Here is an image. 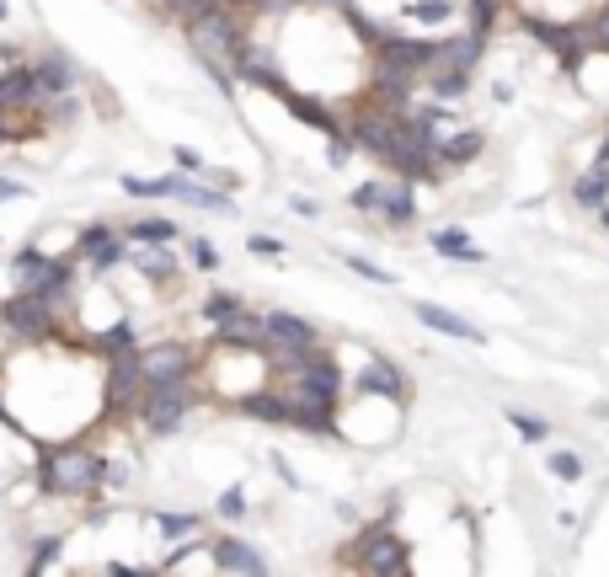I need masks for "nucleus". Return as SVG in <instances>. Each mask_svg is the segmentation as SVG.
<instances>
[{
  "label": "nucleus",
  "instance_id": "nucleus-1",
  "mask_svg": "<svg viewBox=\"0 0 609 577\" xmlns=\"http://www.w3.org/2000/svg\"><path fill=\"white\" fill-rule=\"evenodd\" d=\"M182 33H187V49L203 59V70H209L225 91H236V59H241L246 43H252L246 38V11L220 0V6L198 11L193 22H182Z\"/></svg>",
  "mask_w": 609,
  "mask_h": 577
},
{
  "label": "nucleus",
  "instance_id": "nucleus-2",
  "mask_svg": "<svg viewBox=\"0 0 609 577\" xmlns=\"http://www.w3.org/2000/svg\"><path fill=\"white\" fill-rule=\"evenodd\" d=\"M107 481V460L86 444H54L38 455V487L49 497H91Z\"/></svg>",
  "mask_w": 609,
  "mask_h": 577
},
{
  "label": "nucleus",
  "instance_id": "nucleus-3",
  "mask_svg": "<svg viewBox=\"0 0 609 577\" xmlns=\"http://www.w3.org/2000/svg\"><path fill=\"white\" fill-rule=\"evenodd\" d=\"M289 412H316V417H337V396H342V369L332 353H305V364L289 374Z\"/></svg>",
  "mask_w": 609,
  "mask_h": 577
},
{
  "label": "nucleus",
  "instance_id": "nucleus-4",
  "mask_svg": "<svg viewBox=\"0 0 609 577\" xmlns=\"http://www.w3.org/2000/svg\"><path fill=\"white\" fill-rule=\"evenodd\" d=\"M0 326H6L17 342H27V348H49V342L59 337V310L49 300H38L33 289H17L6 305H0Z\"/></svg>",
  "mask_w": 609,
  "mask_h": 577
},
{
  "label": "nucleus",
  "instance_id": "nucleus-5",
  "mask_svg": "<svg viewBox=\"0 0 609 577\" xmlns=\"http://www.w3.org/2000/svg\"><path fill=\"white\" fill-rule=\"evenodd\" d=\"M139 380L145 385H193L198 380V348L193 342H150L139 348Z\"/></svg>",
  "mask_w": 609,
  "mask_h": 577
},
{
  "label": "nucleus",
  "instance_id": "nucleus-6",
  "mask_svg": "<svg viewBox=\"0 0 609 577\" xmlns=\"http://www.w3.org/2000/svg\"><path fill=\"white\" fill-rule=\"evenodd\" d=\"M187 412H193V385H145L139 401H134V417L145 423V433H155V439L177 433Z\"/></svg>",
  "mask_w": 609,
  "mask_h": 577
},
{
  "label": "nucleus",
  "instance_id": "nucleus-7",
  "mask_svg": "<svg viewBox=\"0 0 609 577\" xmlns=\"http://www.w3.org/2000/svg\"><path fill=\"white\" fill-rule=\"evenodd\" d=\"M353 567H364L374 577H390V572H412V551H406L401 535H390V519L364 529V535L353 540Z\"/></svg>",
  "mask_w": 609,
  "mask_h": 577
},
{
  "label": "nucleus",
  "instance_id": "nucleus-8",
  "mask_svg": "<svg viewBox=\"0 0 609 577\" xmlns=\"http://www.w3.org/2000/svg\"><path fill=\"white\" fill-rule=\"evenodd\" d=\"M433 54H439V43L433 38H401V33H385L374 43V70H401V75H428L433 70Z\"/></svg>",
  "mask_w": 609,
  "mask_h": 577
},
{
  "label": "nucleus",
  "instance_id": "nucleus-9",
  "mask_svg": "<svg viewBox=\"0 0 609 577\" xmlns=\"http://www.w3.org/2000/svg\"><path fill=\"white\" fill-rule=\"evenodd\" d=\"M75 257L91 262L97 273H107V268H118V262H129V236L97 220V225H86L81 236H75Z\"/></svg>",
  "mask_w": 609,
  "mask_h": 577
},
{
  "label": "nucleus",
  "instance_id": "nucleus-10",
  "mask_svg": "<svg viewBox=\"0 0 609 577\" xmlns=\"http://www.w3.org/2000/svg\"><path fill=\"white\" fill-rule=\"evenodd\" d=\"M262 342H273V348H321V332L294 310H262Z\"/></svg>",
  "mask_w": 609,
  "mask_h": 577
},
{
  "label": "nucleus",
  "instance_id": "nucleus-11",
  "mask_svg": "<svg viewBox=\"0 0 609 577\" xmlns=\"http://www.w3.org/2000/svg\"><path fill=\"white\" fill-rule=\"evenodd\" d=\"M209 561L220 572H241V577H262V572H268V556H262L252 540H236V535L209 540Z\"/></svg>",
  "mask_w": 609,
  "mask_h": 577
},
{
  "label": "nucleus",
  "instance_id": "nucleus-12",
  "mask_svg": "<svg viewBox=\"0 0 609 577\" xmlns=\"http://www.w3.org/2000/svg\"><path fill=\"white\" fill-rule=\"evenodd\" d=\"M22 289H33L38 300H49L54 310L70 300V289H75V257H43V268L27 278Z\"/></svg>",
  "mask_w": 609,
  "mask_h": 577
},
{
  "label": "nucleus",
  "instance_id": "nucleus-13",
  "mask_svg": "<svg viewBox=\"0 0 609 577\" xmlns=\"http://www.w3.org/2000/svg\"><path fill=\"white\" fill-rule=\"evenodd\" d=\"M236 81L262 86V91H273V97H284V91H289L284 70H278V59H273V54H262V49H252V43H246L241 59H236Z\"/></svg>",
  "mask_w": 609,
  "mask_h": 577
},
{
  "label": "nucleus",
  "instance_id": "nucleus-14",
  "mask_svg": "<svg viewBox=\"0 0 609 577\" xmlns=\"http://www.w3.org/2000/svg\"><path fill=\"white\" fill-rule=\"evenodd\" d=\"M481 49H487V38H481V33H455V38H439L433 70H476V65H481ZM433 70H428V75H433Z\"/></svg>",
  "mask_w": 609,
  "mask_h": 577
},
{
  "label": "nucleus",
  "instance_id": "nucleus-15",
  "mask_svg": "<svg viewBox=\"0 0 609 577\" xmlns=\"http://www.w3.org/2000/svg\"><path fill=\"white\" fill-rule=\"evenodd\" d=\"M380 214L385 225H412L417 220V182L412 177H396V182H385L380 187Z\"/></svg>",
  "mask_w": 609,
  "mask_h": 577
},
{
  "label": "nucleus",
  "instance_id": "nucleus-16",
  "mask_svg": "<svg viewBox=\"0 0 609 577\" xmlns=\"http://www.w3.org/2000/svg\"><path fill=\"white\" fill-rule=\"evenodd\" d=\"M33 102H43V86H38L33 65L0 70V107H6V113H17V107H33Z\"/></svg>",
  "mask_w": 609,
  "mask_h": 577
},
{
  "label": "nucleus",
  "instance_id": "nucleus-17",
  "mask_svg": "<svg viewBox=\"0 0 609 577\" xmlns=\"http://www.w3.org/2000/svg\"><path fill=\"white\" fill-rule=\"evenodd\" d=\"M412 316L423 321V326H433V332H439V337L481 342V326H471L465 316H455V310H444V305H433V300H417V305H412Z\"/></svg>",
  "mask_w": 609,
  "mask_h": 577
},
{
  "label": "nucleus",
  "instance_id": "nucleus-18",
  "mask_svg": "<svg viewBox=\"0 0 609 577\" xmlns=\"http://www.w3.org/2000/svg\"><path fill=\"white\" fill-rule=\"evenodd\" d=\"M278 102H284V107H289V113L300 118V123H310V129H321L326 139H332L337 129H348V123H342V118H337V113H332V107H326V102H316V97H300V91H294V86H289V91H284V97H278Z\"/></svg>",
  "mask_w": 609,
  "mask_h": 577
},
{
  "label": "nucleus",
  "instance_id": "nucleus-19",
  "mask_svg": "<svg viewBox=\"0 0 609 577\" xmlns=\"http://www.w3.org/2000/svg\"><path fill=\"white\" fill-rule=\"evenodd\" d=\"M358 391H364V396H385V401H401V396H406V380H401L396 364L374 358V364L358 369Z\"/></svg>",
  "mask_w": 609,
  "mask_h": 577
},
{
  "label": "nucleus",
  "instance_id": "nucleus-20",
  "mask_svg": "<svg viewBox=\"0 0 609 577\" xmlns=\"http://www.w3.org/2000/svg\"><path fill=\"white\" fill-rule=\"evenodd\" d=\"M572 198H577L583 209H593V214L609 204V155H599V161H593L583 177L572 182Z\"/></svg>",
  "mask_w": 609,
  "mask_h": 577
},
{
  "label": "nucleus",
  "instance_id": "nucleus-21",
  "mask_svg": "<svg viewBox=\"0 0 609 577\" xmlns=\"http://www.w3.org/2000/svg\"><path fill=\"white\" fill-rule=\"evenodd\" d=\"M481 150H487V134H481V129H460V134H444L433 155H439V166H471Z\"/></svg>",
  "mask_w": 609,
  "mask_h": 577
},
{
  "label": "nucleus",
  "instance_id": "nucleus-22",
  "mask_svg": "<svg viewBox=\"0 0 609 577\" xmlns=\"http://www.w3.org/2000/svg\"><path fill=\"white\" fill-rule=\"evenodd\" d=\"M428 246L439 257H449V262H481V246L471 241V230H460V225H439L428 236Z\"/></svg>",
  "mask_w": 609,
  "mask_h": 577
},
{
  "label": "nucleus",
  "instance_id": "nucleus-23",
  "mask_svg": "<svg viewBox=\"0 0 609 577\" xmlns=\"http://www.w3.org/2000/svg\"><path fill=\"white\" fill-rule=\"evenodd\" d=\"M33 75H38L43 97H65V91L75 86V70H70V59H65V54H43V59H33Z\"/></svg>",
  "mask_w": 609,
  "mask_h": 577
},
{
  "label": "nucleus",
  "instance_id": "nucleus-24",
  "mask_svg": "<svg viewBox=\"0 0 609 577\" xmlns=\"http://www.w3.org/2000/svg\"><path fill=\"white\" fill-rule=\"evenodd\" d=\"M134 268L150 278V284H166V278H177V252L171 246H134Z\"/></svg>",
  "mask_w": 609,
  "mask_h": 577
},
{
  "label": "nucleus",
  "instance_id": "nucleus-25",
  "mask_svg": "<svg viewBox=\"0 0 609 577\" xmlns=\"http://www.w3.org/2000/svg\"><path fill=\"white\" fill-rule=\"evenodd\" d=\"M241 412H246V417H262V423H289V396H278V391H252V396H241Z\"/></svg>",
  "mask_w": 609,
  "mask_h": 577
},
{
  "label": "nucleus",
  "instance_id": "nucleus-26",
  "mask_svg": "<svg viewBox=\"0 0 609 577\" xmlns=\"http://www.w3.org/2000/svg\"><path fill=\"white\" fill-rule=\"evenodd\" d=\"M203 321H209V326H220V332H225V326H236V321H246V305L236 300V294L214 289L209 300H203Z\"/></svg>",
  "mask_w": 609,
  "mask_h": 577
},
{
  "label": "nucleus",
  "instance_id": "nucleus-27",
  "mask_svg": "<svg viewBox=\"0 0 609 577\" xmlns=\"http://www.w3.org/2000/svg\"><path fill=\"white\" fill-rule=\"evenodd\" d=\"M171 198H187V204H198V209H220V214H236V204L220 193V187H198V182H187L177 177V187H171Z\"/></svg>",
  "mask_w": 609,
  "mask_h": 577
},
{
  "label": "nucleus",
  "instance_id": "nucleus-28",
  "mask_svg": "<svg viewBox=\"0 0 609 577\" xmlns=\"http://www.w3.org/2000/svg\"><path fill=\"white\" fill-rule=\"evenodd\" d=\"M123 236H129L134 246H177V225H171V220H155V214H150V220H134Z\"/></svg>",
  "mask_w": 609,
  "mask_h": 577
},
{
  "label": "nucleus",
  "instance_id": "nucleus-29",
  "mask_svg": "<svg viewBox=\"0 0 609 577\" xmlns=\"http://www.w3.org/2000/svg\"><path fill=\"white\" fill-rule=\"evenodd\" d=\"M134 348V321H113V326H107V332H97V337H91V353H102V358H118V353H129Z\"/></svg>",
  "mask_w": 609,
  "mask_h": 577
},
{
  "label": "nucleus",
  "instance_id": "nucleus-30",
  "mask_svg": "<svg viewBox=\"0 0 609 577\" xmlns=\"http://www.w3.org/2000/svg\"><path fill=\"white\" fill-rule=\"evenodd\" d=\"M155 524H161V535H166L171 545H193V535L203 529V519H198V513H161Z\"/></svg>",
  "mask_w": 609,
  "mask_h": 577
},
{
  "label": "nucleus",
  "instance_id": "nucleus-31",
  "mask_svg": "<svg viewBox=\"0 0 609 577\" xmlns=\"http://www.w3.org/2000/svg\"><path fill=\"white\" fill-rule=\"evenodd\" d=\"M406 17L423 22V27H444L455 17V0H406Z\"/></svg>",
  "mask_w": 609,
  "mask_h": 577
},
{
  "label": "nucleus",
  "instance_id": "nucleus-32",
  "mask_svg": "<svg viewBox=\"0 0 609 577\" xmlns=\"http://www.w3.org/2000/svg\"><path fill=\"white\" fill-rule=\"evenodd\" d=\"M171 187H177V171H171V177H123V193L129 198H171Z\"/></svg>",
  "mask_w": 609,
  "mask_h": 577
},
{
  "label": "nucleus",
  "instance_id": "nucleus-33",
  "mask_svg": "<svg viewBox=\"0 0 609 577\" xmlns=\"http://www.w3.org/2000/svg\"><path fill=\"white\" fill-rule=\"evenodd\" d=\"M471 91V70H433V102H455Z\"/></svg>",
  "mask_w": 609,
  "mask_h": 577
},
{
  "label": "nucleus",
  "instance_id": "nucleus-34",
  "mask_svg": "<svg viewBox=\"0 0 609 577\" xmlns=\"http://www.w3.org/2000/svg\"><path fill=\"white\" fill-rule=\"evenodd\" d=\"M337 17H342V22H348V27H353V33H358V38H364V43H369V49H374V43H380V38H385V27H380V22H374V17H364V11H358V0H348V6H342V11H337Z\"/></svg>",
  "mask_w": 609,
  "mask_h": 577
},
{
  "label": "nucleus",
  "instance_id": "nucleus-35",
  "mask_svg": "<svg viewBox=\"0 0 609 577\" xmlns=\"http://www.w3.org/2000/svg\"><path fill=\"white\" fill-rule=\"evenodd\" d=\"M583 27H588L593 54H609V0H599V6H593V17H588Z\"/></svg>",
  "mask_w": 609,
  "mask_h": 577
},
{
  "label": "nucleus",
  "instance_id": "nucleus-36",
  "mask_svg": "<svg viewBox=\"0 0 609 577\" xmlns=\"http://www.w3.org/2000/svg\"><path fill=\"white\" fill-rule=\"evenodd\" d=\"M59 551H65V535H43V540L33 545V561H27V567H33V572H49L54 561H59Z\"/></svg>",
  "mask_w": 609,
  "mask_h": 577
},
{
  "label": "nucleus",
  "instance_id": "nucleus-37",
  "mask_svg": "<svg viewBox=\"0 0 609 577\" xmlns=\"http://www.w3.org/2000/svg\"><path fill=\"white\" fill-rule=\"evenodd\" d=\"M545 471H551L556 481H577V476H583V460L567 455V449H556V455H545Z\"/></svg>",
  "mask_w": 609,
  "mask_h": 577
},
{
  "label": "nucleus",
  "instance_id": "nucleus-38",
  "mask_svg": "<svg viewBox=\"0 0 609 577\" xmlns=\"http://www.w3.org/2000/svg\"><path fill=\"white\" fill-rule=\"evenodd\" d=\"M497 6H503V0H471V33H481V38L492 33V27H497Z\"/></svg>",
  "mask_w": 609,
  "mask_h": 577
},
{
  "label": "nucleus",
  "instance_id": "nucleus-39",
  "mask_svg": "<svg viewBox=\"0 0 609 577\" xmlns=\"http://www.w3.org/2000/svg\"><path fill=\"white\" fill-rule=\"evenodd\" d=\"M209 6H220V0H161V11L177 17V22H193L198 11H209Z\"/></svg>",
  "mask_w": 609,
  "mask_h": 577
},
{
  "label": "nucleus",
  "instance_id": "nucleus-40",
  "mask_svg": "<svg viewBox=\"0 0 609 577\" xmlns=\"http://www.w3.org/2000/svg\"><path fill=\"white\" fill-rule=\"evenodd\" d=\"M380 187H385V182H358L353 193H348V204H353L358 214H374V209H380Z\"/></svg>",
  "mask_w": 609,
  "mask_h": 577
},
{
  "label": "nucleus",
  "instance_id": "nucleus-41",
  "mask_svg": "<svg viewBox=\"0 0 609 577\" xmlns=\"http://www.w3.org/2000/svg\"><path fill=\"white\" fill-rule=\"evenodd\" d=\"M508 423H513V428H519V439H529V444H540V439H545V433H551V428H545V423H540V417H529V412H508Z\"/></svg>",
  "mask_w": 609,
  "mask_h": 577
},
{
  "label": "nucleus",
  "instance_id": "nucleus-42",
  "mask_svg": "<svg viewBox=\"0 0 609 577\" xmlns=\"http://www.w3.org/2000/svg\"><path fill=\"white\" fill-rule=\"evenodd\" d=\"M220 513H225V519H246V492L241 487H225L220 492Z\"/></svg>",
  "mask_w": 609,
  "mask_h": 577
},
{
  "label": "nucleus",
  "instance_id": "nucleus-43",
  "mask_svg": "<svg viewBox=\"0 0 609 577\" xmlns=\"http://www.w3.org/2000/svg\"><path fill=\"white\" fill-rule=\"evenodd\" d=\"M193 268H203V273L220 268V252H214V241H198V236H193Z\"/></svg>",
  "mask_w": 609,
  "mask_h": 577
},
{
  "label": "nucleus",
  "instance_id": "nucleus-44",
  "mask_svg": "<svg viewBox=\"0 0 609 577\" xmlns=\"http://www.w3.org/2000/svg\"><path fill=\"white\" fill-rule=\"evenodd\" d=\"M305 0H246V11H262V17H278V11H294Z\"/></svg>",
  "mask_w": 609,
  "mask_h": 577
},
{
  "label": "nucleus",
  "instance_id": "nucleus-45",
  "mask_svg": "<svg viewBox=\"0 0 609 577\" xmlns=\"http://www.w3.org/2000/svg\"><path fill=\"white\" fill-rule=\"evenodd\" d=\"M246 252H252V257H278V252H284V241H278V236H252V241H246Z\"/></svg>",
  "mask_w": 609,
  "mask_h": 577
},
{
  "label": "nucleus",
  "instance_id": "nucleus-46",
  "mask_svg": "<svg viewBox=\"0 0 609 577\" xmlns=\"http://www.w3.org/2000/svg\"><path fill=\"white\" fill-rule=\"evenodd\" d=\"M348 268H353V273H364L369 284H390V273H385V268H374L369 257H348Z\"/></svg>",
  "mask_w": 609,
  "mask_h": 577
},
{
  "label": "nucleus",
  "instance_id": "nucleus-47",
  "mask_svg": "<svg viewBox=\"0 0 609 577\" xmlns=\"http://www.w3.org/2000/svg\"><path fill=\"white\" fill-rule=\"evenodd\" d=\"M171 161H177V171H203V155L193 145H177V150H171Z\"/></svg>",
  "mask_w": 609,
  "mask_h": 577
},
{
  "label": "nucleus",
  "instance_id": "nucleus-48",
  "mask_svg": "<svg viewBox=\"0 0 609 577\" xmlns=\"http://www.w3.org/2000/svg\"><path fill=\"white\" fill-rule=\"evenodd\" d=\"M11 198H27V187L11 182V177H0V204H11Z\"/></svg>",
  "mask_w": 609,
  "mask_h": 577
},
{
  "label": "nucleus",
  "instance_id": "nucleus-49",
  "mask_svg": "<svg viewBox=\"0 0 609 577\" xmlns=\"http://www.w3.org/2000/svg\"><path fill=\"white\" fill-rule=\"evenodd\" d=\"M305 6H326V11H342L348 0H305Z\"/></svg>",
  "mask_w": 609,
  "mask_h": 577
},
{
  "label": "nucleus",
  "instance_id": "nucleus-50",
  "mask_svg": "<svg viewBox=\"0 0 609 577\" xmlns=\"http://www.w3.org/2000/svg\"><path fill=\"white\" fill-rule=\"evenodd\" d=\"M0 113H6V107H0ZM0 139H11V123L6 118H0Z\"/></svg>",
  "mask_w": 609,
  "mask_h": 577
},
{
  "label": "nucleus",
  "instance_id": "nucleus-51",
  "mask_svg": "<svg viewBox=\"0 0 609 577\" xmlns=\"http://www.w3.org/2000/svg\"><path fill=\"white\" fill-rule=\"evenodd\" d=\"M599 225H604V230H609V204H604V209H599Z\"/></svg>",
  "mask_w": 609,
  "mask_h": 577
},
{
  "label": "nucleus",
  "instance_id": "nucleus-52",
  "mask_svg": "<svg viewBox=\"0 0 609 577\" xmlns=\"http://www.w3.org/2000/svg\"><path fill=\"white\" fill-rule=\"evenodd\" d=\"M6 17H11V6H6V0H0V22H6Z\"/></svg>",
  "mask_w": 609,
  "mask_h": 577
},
{
  "label": "nucleus",
  "instance_id": "nucleus-53",
  "mask_svg": "<svg viewBox=\"0 0 609 577\" xmlns=\"http://www.w3.org/2000/svg\"><path fill=\"white\" fill-rule=\"evenodd\" d=\"M0 417H11V412H6V401H0Z\"/></svg>",
  "mask_w": 609,
  "mask_h": 577
}]
</instances>
